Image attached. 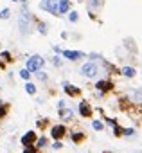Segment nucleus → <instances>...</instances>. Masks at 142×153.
<instances>
[{"mask_svg": "<svg viewBox=\"0 0 142 153\" xmlns=\"http://www.w3.org/2000/svg\"><path fill=\"white\" fill-rule=\"evenodd\" d=\"M58 2H59V0H41L40 7H41L43 11H47V13L54 15V16H59V11H58Z\"/></svg>", "mask_w": 142, "mask_h": 153, "instance_id": "nucleus-1", "label": "nucleus"}, {"mask_svg": "<svg viewBox=\"0 0 142 153\" xmlns=\"http://www.w3.org/2000/svg\"><path fill=\"white\" fill-rule=\"evenodd\" d=\"M43 63H45V59L36 54V56H31V58L27 59V68H29L31 72H38V70H41Z\"/></svg>", "mask_w": 142, "mask_h": 153, "instance_id": "nucleus-2", "label": "nucleus"}, {"mask_svg": "<svg viewBox=\"0 0 142 153\" xmlns=\"http://www.w3.org/2000/svg\"><path fill=\"white\" fill-rule=\"evenodd\" d=\"M65 133H67V128H65L63 124H56V126L50 128V137H52L54 140H61V139L65 137Z\"/></svg>", "mask_w": 142, "mask_h": 153, "instance_id": "nucleus-3", "label": "nucleus"}, {"mask_svg": "<svg viewBox=\"0 0 142 153\" xmlns=\"http://www.w3.org/2000/svg\"><path fill=\"white\" fill-rule=\"evenodd\" d=\"M81 74L87 76V78H94V76L97 74V67H95V63H85V65L81 67Z\"/></svg>", "mask_w": 142, "mask_h": 153, "instance_id": "nucleus-4", "label": "nucleus"}, {"mask_svg": "<svg viewBox=\"0 0 142 153\" xmlns=\"http://www.w3.org/2000/svg\"><path fill=\"white\" fill-rule=\"evenodd\" d=\"M36 144V131H27L25 135H22V146H34Z\"/></svg>", "mask_w": 142, "mask_h": 153, "instance_id": "nucleus-5", "label": "nucleus"}, {"mask_svg": "<svg viewBox=\"0 0 142 153\" xmlns=\"http://www.w3.org/2000/svg\"><path fill=\"white\" fill-rule=\"evenodd\" d=\"M61 54H63V58H67V59H70V61H76V59H79V58L85 56V54L79 52V51H63Z\"/></svg>", "mask_w": 142, "mask_h": 153, "instance_id": "nucleus-6", "label": "nucleus"}, {"mask_svg": "<svg viewBox=\"0 0 142 153\" xmlns=\"http://www.w3.org/2000/svg\"><path fill=\"white\" fill-rule=\"evenodd\" d=\"M95 88H97L99 92H108V90H112V88H113V83H112V81H108V79H101V81H97V83H95Z\"/></svg>", "mask_w": 142, "mask_h": 153, "instance_id": "nucleus-7", "label": "nucleus"}, {"mask_svg": "<svg viewBox=\"0 0 142 153\" xmlns=\"http://www.w3.org/2000/svg\"><path fill=\"white\" fill-rule=\"evenodd\" d=\"M70 6H72V2H70V0H59V2H58V11H59V15H67V13L70 11Z\"/></svg>", "mask_w": 142, "mask_h": 153, "instance_id": "nucleus-8", "label": "nucleus"}, {"mask_svg": "<svg viewBox=\"0 0 142 153\" xmlns=\"http://www.w3.org/2000/svg\"><path fill=\"white\" fill-rule=\"evenodd\" d=\"M79 114H81V117H90L92 115V106L87 101H81L79 103Z\"/></svg>", "mask_w": 142, "mask_h": 153, "instance_id": "nucleus-9", "label": "nucleus"}, {"mask_svg": "<svg viewBox=\"0 0 142 153\" xmlns=\"http://www.w3.org/2000/svg\"><path fill=\"white\" fill-rule=\"evenodd\" d=\"M59 117H61L63 121H72V119H74V114H72V110L63 108V110H59Z\"/></svg>", "mask_w": 142, "mask_h": 153, "instance_id": "nucleus-10", "label": "nucleus"}, {"mask_svg": "<svg viewBox=\"0 0 142 153\" xmlns=\"http://www.w3.org/2000/svg\"><path fill=\"white\" fill-rule=\"evenodd\" d=\"M63 88H65V92H67L68 96H72V97L79 94V88H78V87H74V85H68V83H65V87H63Z\"/></svg>", "mask_w": 142, "mask_h": 153, "instance_id": "nucleus-11", "label": "nucleus"}, {"mask_svg": "<svg viewBox=\"0 0 142 153\" xmlns=\"http://www.w3.org/2000/svg\"><path fill=\"white\" fill-rule=\"evenodd\" d=\"M121 74H122V76H126V78H133L137 72H135V68H131V67H124V68L121 70Z\"/></svg>", "mask_w": 142, "mask_h": 153, "instance_id": "nucleus-12", "label": "nucleus"}, {"mask_svg": "<svg viewBox=\"0 0 142 153\" xmlns=\"http://www.w3.org/2000/svg\"><path fill=\"white\" fill-rule=\"evenodd\" d=\"M78 20H79V13H78V11H68V22L76 24Z\"/></svg>", "mask_w": 142, "mask_h": 153, "instance_id": "nucleus-13", "label": "nucleus"}, {"mask_svg": "<svg viewBox=\"0 0 142 153\" xmlns=\"http://www.w3.org/2000/svg\"><path fill=\"white\" fill-rule=\"evenodd\" d=\"M36 25H38V33H40V34H47V24H45V22L36 20Z\"/></svg>", "mask_w": 142, "mask_h": 153, "instance_id": "nucleus-14", "label": "nucleus"}, {"mask_svg": "<svg viewBox=\"0 0 142 153\" xmlns=\"http://www.w3.org/2000/svg\"><path fill=\"white\" fill-rule=\"evenodd\" d=\"M20 78L25 79V81H29V79H31V70H29V68H22V70H20Z\"/></svg>", "mask_w": 142, "mask_h": 153, "instance_id": "nucleus-15", "label": "nucleus"}, {"mask_svg": "<svg viewBox=\"0 0 142 153\" xmlns=\"http://www.w3.org/2000/svg\"><path fill=\"white\" fill-rule=\"evenodd\" d=\"M25 92L31 94V96H34V94H36V85H33L31 81H27V85H25Z\"/></svg>", "mask_w": 142, "mask_h": 153, "instance_id": "nucleus-16", "label": "nucleus"}, {"mask_svg": "<svg viewBox=\"0 0 142 153\" xmlns=\"http://www.w3.org/2000/svg\"><path fill=\"white\" fill-rule=\"evenodd\" d=\"M88 4L94 9H99V7H103V0H88Z\"/></svg>", "mask_w": 142, "mask_h": 153, "instance_id": "nucleus-17", "label": "nucleus"}, {"mask_svg": "<svg viewBox=\"0 0 142 153\" xmlns=\"http://www.w3.org/2000/svg\"><path fill=\"white\" fill-rule=\"evenodd\" d=\"M83 139H85V135H83L81 131H74V133H72V140H74V142H81Z\"/></svg>", "mask_w": 142, "mask_h": 153, "instance_id": "nucleus-18", "label": "nucleus"}, {"mask_svg": "<svg viewBox=\"0 0 142 153\" xmlns=\"http://www.w3.org/2000/svg\"><path fill=\"white\" fill-rule=\"evenodd\" d=\"M9 16H11V9H7V7H6V9L0 11V20H7Z\"/></svg>", "mask_w": 142, "mask_h": 153, "instance_id": "nucleus-19", "label": "nucleus"}, {"mask_svg": "<svg viewBox=\"0 0 142 153\" xmlns=\"http://www.w3.org/2000/svg\"><path fill=\"white\" fill-rule=\"evenodd\" d=\"M7 110H9L7 105H0V119H4V117L7 115Z\"/></svg>", "mask_w": 142, "mask_h": 153, "instance_id": "nucleus-20", "label": "nucleus"}, {"mask_svg": "<svg viewBox=\"0 0 142 153\" xmlns=\"http://www.w3.org/2000/svg\"><path fill=\"white\" fill-rule=\"evenodd\" d=\"M47 146V137H40L36 140V148H45Z\"/></svg>", "mask_w": 142, "mask_h": 153, "instance_id": "nucleus-21", "label": "nucleus"}, {"mask_svg": "<svg viewBox=\"0 0 142 153\" xmlns=\"http://www.w3.org/2000/svg\"><path fill=\"white\" fill-rule=\"evenodd\" d=\"M0 58H2L4 61H13V56H11V52H7V51H4L2 54H0Z\"/></svg>", "mask_w": 142, "mask_h": 153, "instance_id": "nucleus-22", "label": "nucleus"}, {"mask_svg": "<svg viewBox=\"0 0 142 153\" xmlns=\"http://www.w3.org/2000/svg\"><path fill=\"white\" fill-rule=\"evenodd\" d=\"M24 153H38L36 144H34V146H25V148H24Z\"/></svg>", "mask_w": 142, "mask_h": 153, "instance_id": "nucleus-23", "label": "nucleus"}, {"mask_svg": "<svg viewBox=\"0 0 142 153\" xmlns=\"http://www.w3.org/2000/svg\"><path fill=\"white\" fill-rule=\"evenodd\" d=\"M92 126H94V130H103V128H104V124H103L101 121H94Z\"/></svg>", "mask_w": 142, "mask_h": 153, "instance_id": "nucleus-24", "label": "nucleus"}, {"mask_svg": "<svg viewBox=\"0 0 142 153\" xmlns=\"http://www.w3.org/2000/svg\"><path fill=\"white\" fill-rule=\"evenodd\" d=\"M36 76H38V79H41V81H45L47 79V74L43 72V70H38V72H34Z\"/></svg>", "mask_w": 142, "mask_h": 153, "instance_id": "nucleus-25", "label": "nucleus"}, {"mask_svg": "<svg viewBox=\"0 0 142 153\" xmlns=\"http://www.w3.org/2000/svg\"><path fill=\"white\" fill-rule=\"evenodd\" d=\"M52 65H54V67H61V58H59V56H54V58H52Z\"/></svg>", "mask_w": 142, "mask_h": 153, "instance_id": "nucleus-26", "label": "nucleus"}, {"mask_svg": "<svg viewBox=\"0 0 142 153\" xmlns=\"http://www.w3.org/2000/svg\"><path fill=\"white\" fill-rule=\"evenodd\" d=\"M122 131H124V130H122L119 124H115V128H113V133H115V135H122Z\"/></svg>", "mask_w": 142, "mask_h": 153, "instance_id": "nucleus-27", "label": "nucleus"}, {"mask_svg": "<svg viewBox=\"0 0 142 153\" xmlns=\"http://www.w3.org/2000/svg\"><path fill=\"white\" fill-rule=\"evenodd\" d=\"M122 133H124V135H133V133H135V130H133V128H126Z\"/></svg>", "mask_w": 142, "mask_h": 153, "instance_id": "nucleus-28", "label": "nucleus"}, {"mask_svg": "<svg viewBox=\"0 0 142 153\" xmlns=\"http://www.w3.org/2000/svg\"><path fill=\"white\" fill-rule=\"evenodd\" d=\"M61 146H63V144H61V140H54V144H52V148H54V149H59Z\"/></svg>", "mask_w": 142, "mask_h": 153, "instance_id": "nucleus-29", "label": "nucleus"}, {"mask_svg": "<svg viewBox=\"0 0 142 153\" xmlns=\"http://www.w3.org/2000/svg\"><path fill=\"white\" fill-rule=\"evenodd\" d=\"M45 124H47V121H45V119H41V121H38V128H43Z\"/></svg>", "mask_w": 142, "mask_h": 153, "instance_id": "nucleus-30", "label": "nucleus"}, {"mask_svg": "<svg viewBox=\"0 0 142 153\" xmlns=\"http://www.w3.org/2000/svg\"><path fill=\"white\" fill-rule=\"evenodd\" d=\"M63 108H65V101H59L58 103V110H63Z\"/></svg>", "mask_w": 142, "mask_h": 153, "instance_id": "nucleus-31", "label": "nucleus"}, {"mask_svg": "<svg viewBox=\"0 0 142 153\" xmlns=\"http://www.w3.org/2000/svg\"><path fill=\"white\" fill-rule=\"evenodd\" d=\"M11 2H20V0H11Z\"/></svg>", "mask_w": 142, "mask_h": 153, "instance_id": "nucleus-32", "label": "nucleus"}, {"mask_svg": "<svg viewBox=\"0 0 142 153\" xmlns=\"http://www.w3.org/2000/svg\"><path fill=\"white\" fill-rule=\"evenodd\" d=\"M0 105H2V101H0Z\"/></svg>", "mask_w": 142, "mask_h": 153, "instance_id": "nucleus-33", "label": "nucleus"}]
</instances>
